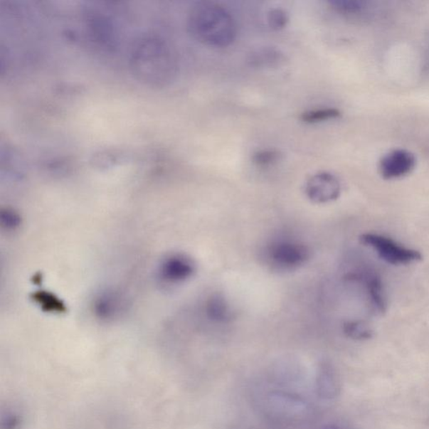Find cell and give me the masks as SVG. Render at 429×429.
Listing matches in <instances>:
<instances>
[{
	"instance_id": "cell-17",
	"label": "cell",
	"mask_w": 429,
	"mask_h": 429,
	"mask_svg": "<svg viewBox=\"0 0 429 429\" xmlns=\"http://www.w3.org/2000/svg\"><path fill=\"white\" fill-rule=\"evenodd\" d=\"M92 158V162L97 166H105L107 163L112 166L115 162L120 161L122 158H125V154H122V151L105 150L94 154Z\"/></svg>"
},
{
	"instance_id": "cell-13",
	"label": "cell",
	"mask_w": 429,
	"mask_h": 429,
	"mask_svg": "<svg viewBox=\"0 0 429 429\" xmlns=\"http://www.w3.org/2000/svg\"><path fill=\"white\" fill-rule=\"evenodd\" d=\"M339 116L341 112L337 108L327 107L305 112L302 115L301 120L309 124H317L319 122L337 119Z\"/></svg>"
},
{
	"instance_id": "cell-18",
	"label": "cell",
	"mask_w": 429,
	"mask_h": 429,
	"mask_svg": "<svg viewBox=\"0 0 429 429\" xmlns=\"http://www.w3.org/2000/svg\"><path fill=\"white\" fill-rule=\"evenodd\" d=\"M268 22L272 30L280 31L287 26L289 22V16L284 9H272L268 14Z\"/></svg>"
},
{
	"instance_id": "cell-10",
	"label": "cell",
	"mask_w": 429,
	"mask_h": 429,
	"mask_svg": "<svg viewBox=\"0 0 429 429\" xmlns=\"http://www.w3.org/2000/svg\"><path fill=\"white\" fill-rule=\"evenodd\" d=\"M285 60V55L280 50L273 47H263L250 55L248 61L253 67L271 68L280 65Z\"/></svg>"
},
{
	"instance_id": "cell-7",
	"label": "cell",
	"mask_w": 429,
	"mask_h": 429,
	"mask_svg": "<svg viewBox=\"0 0 429 429\" xmlns=\"http://www.w3.org/2000/svg\"><path fill=\"white\" fill-rule=\"evenodd\" d=\"M341 186L334 174L322 172L311 177L306 185V193L309 199L318 203L337 200L341 194Z\"/></svg>"
},
{
	"instance_id": "cell-4",
	"label": "cell",
	"mask_w": 429,
	"mask_h": 429,
	"mask_svg": "<svg viewBox=\"0 0 429 429\" xmlns=\"http://www.w3.org/2000/svg\"><path fill=\"white\" fill-rule=\"evenodd\" d=\"M105 9H89L85 16L87 34L99 48L113 51L119 41L117 28L113 18L107 15Z\"/></svg>"
},
{
	"instance_id": "cell-12",
	"label": "cell",
	"mask_w": 429,
	"mask_h": 429,
	"mask_svg": "<svg viewBox=\"0 0 429 429\" xmlns=\"http://www.w3.org/2000/svg\"><path fill=\"white\" fill-rule=\"evenodd\" d=\"M317 390L320 397L333 398L337 394V381L331 367L324 365L319 369Z\"/></svg>"
},
{
	"instance_id": "cell-16",
	"label": "cell",
	"mask_w": 429,
	"mask_h": 429,
	"mask_svg": "<svg viewBox=\"0 0 429 429\" xmlns=\"http://www.w3.org/2000/svg\"><path fill=\"white\" fill-rule=\"evenodd\" d=\"M336 11L342 14H357L365 8L364 3L358 0H332L329 2Z\"/></svg>"
},
{
	"instance_id": "cell-5",
	"label": "cell",
	"mask_w": 429,
	"mask_h": 429,
	"mask_svg": "<svg viewBox=\"0 0 429 429\" xmlns=\"http://www.w3.org/2000/svg\"><path fill=\"white\" fill-rule=\"evenodd\" d=\"M267 256L272 265L282 270H293L307 261L309 253L303 244L290 240H280L268 246Z\"/></svg>"
},
{
	"instance_id": "cell-14",
	"label": "cell",
	"mask_w": 429,
	"mask_h": 429,
	"mask_svg": "<svg viewBox=\"0 0 429 429\" xmlns=\"http://www.w3.org/2000/svg\"><path fill=\"white\" fill-rule=\"evenodd\" d=\"M116 296L105 295L97 300V313L101 317H110L113 313H117L120 308V302Z\"/></svg>"
},
{
	"instance_id": "cell-19",
	"label": "cell",
	"mask_w": 429,
	"mask_h": 429,
	"mask_svg": "<svg viewBox=\"0 0 429 429\" xmlns=\"http://www.w3.org/2000/svg\"><path fill=\"white\" fill-rule=\"evenodd\" d=\"M280 154L275 149H263L254 154L253 162L258 166H270L280 159Z\"/></svg>"
},
{
	"instance_id": "cell-20",
	"label": "cell",
	"mask_w": 429,
	"mask_h": 429,
	"mask_svg": "<svg viewBox=\"0 0 429 429\" xmlns=\"http://www.w3.org/2000/svg\"><path fill=\"white\" fill-rule=\"evenodd\" d=\"M324 429H338V428H325Z\"/></svg>"
},
{
	"instance_id": "cell-11",
	"label": "cell",
	"mask_w": 429,
	"mask_h": 429,
	"mask_svg": "<svg viewBox=\"0 0 429 429\" xmlns=\"http://www.w3.org/2000/svg\"><path fill=\"white\" fill-rule=\"evenodd\" d=\"M206 313L208 317L216 322H226L232 318V311L224 297L212 295L207 302Z\"/></svg>"
},
{
	"instance_id": "cell-6",
	"label": "cell",
	"mask_w": 429,
	"mask_h": 429,
	"mask_svg": "<svg viewBox=\"0 0 429 429\" xmlns=\"http://www.w3.org/2000/svg\"><path fill=\"white\" fill-rule=\"evenodd\" d=\"M416 166L413 154L405 149H396L386 154L380 161L379 171L386 180L407 176Z\"/></svg>"
},
{
	"instance_id": "cell-1",
	"label": "cell",
	"mask_w": 429,
	"mask_h": 429,
	"mask_svg": "<svg viewBox=\"0 0 429 429\" xmlns=\"http://www.w3.org/2000/svg\"><path fill=\"white\" fill-rule=\"evenodd\" d=\"M129 69L146 87L162 88L176 79L178 63L176 53L164 38L148 35L140 37L132 46Z\"/></svg>"
},
{
	"instance_id": "cell-8",
	"label": "cell",
	"mask_w": 429,
	"mask_h": 429,
	"mask_svg": "<svg viewBox=\"0 0 429 429\" xmlns=\"http://www.w3.org/2000/svg\"><path fill=\"white\" fill-rule=\"evenodd\" d=\"M353 277L364 286L372 309L377 314H383L386 309V299L380 277L375 271L366 268L356 272Z\"/></svg>"
},
{
	"instance_id": "cell-15",
	"label": "cell",
	"mask_w": 429,
	"mask_h": 429,
	"mask_svg": "<svg viewBox=\"0 0 429 429\" xmlns=\"http://www.w3.org/2000/svg\"><path fill=\"white\" fill-rule=\"evenodd\" d=\"M348 337L356 339H367L371 337L372 332L369 325L361 322H349L345 325Z\"/></svg>"
},
{
	"instance_id": "cell-2",
	"label": "cell",
	"mask_w": 429,
	"mask_h": 429,
	"mask_svg": "<svg viewBox=\"0 0 429 429\" xmlns=\"http://www.w3.org/2000/svg\"><path fill=\"white\" fill-rule=\"evenodd\" d=\"M188 31L206 46L224 48L235 41L237 26L228 9L218 4L201 2L189 13Z\"/></svg>"
},
{
	"instance_id": "cell-9",
	"label": "cell",
	"mask_w": 429,
	"mask_h": 429,
	"mask_svg": "<svg viewBox=\"0 0 429 429\" xmlns=\"http://www.w3.org/2000/svg\"><path fill=\"white\" fill-rule=\"evenodd\" d=\"M195 271L190 258L183 255H173L164 260L160 265V277L169 282H180L191 277Z\"/></svg>"
},
{
	"instance_id": "cell-3",
	"label": "cell",
	"mask_w": 429,
	"mask_h": 429,
	"mask_svg": "<svg viewBox=\"0 0 429 429\" xmlns=\"http://www.w3.org/2000/svg\"><path fill=\"white\" fill-rule=\"evenodd\" d=\"M361 240L366 246L374 249L383 260L393 265H408L422 259L420 252L405 247L384 235L365 233L361 235Z\"/></svg>"
}]
</instances>
